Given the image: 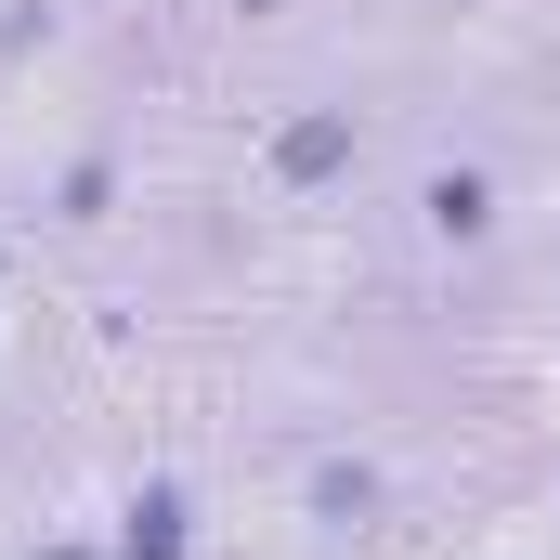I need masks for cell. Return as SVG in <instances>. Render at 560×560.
<instances>
[{
  "label": "cell",
  "instance_id": "cell-2",
  "mask_svg": "<svg viewBox=\"0 0 560 560\" xmlns=\"http://www.w3.org/2000/svg\"><path fill=\"white\" fill-rule=\"evenodd\" d=\"M196 535H209V522H196V495H183L170 469H143L131 495H118V535H105V560H196Z\"/></svg>",
  "mask_w": 560,
  "mask_h": 560
},
{
  "label": "cell",
  "instance_id": "cell-6",
  "mask_svg": "<svg viewBox=\"0 0 560 560\" xmlns=\"http://www.w3.org/2000/svg\"><path fill=\"white\" fill-rule=\"evenodd\" d=\"M39 39H52V0H13L0 13V52H39Z\"/></svg>",
  "mask_w": 560,
  "mask_h": 560
},
{
  "label": "cell",
  "instance_id": "cell-3",
  "mask_svg": "<svg viewBox=\"0 0 560 560\" xmlns=\"http://www.w3.org/2000/svg\"><path fill=\"white\" fill-rule=\"evenodd\" d=\"M418 222L443 235V248H482V235L509 222V196H495V170H469V156H456V170H430V183H418Z\"/></svg>",
  "mask_w": 560,
  "mask_h": 560
},
{
  "label": "cell",
  "instance_id": "cell-7",
  "mask_svg": "<svg viewBox=\"0 0 560 560\" xmlns=\"http://www.w3.org/2000/svg\"><path fill=\"white\" fill-rule=\"evenodd\" d=\"M39 560H105V548H39Z\"/></svg>",
  "mask_w": 560,
  "mask_h": 560
},
{
  "label": "cell",
  "instance_id": "cell-4",
  "mask_svg": "<svg viewBox=\"0 0 560 560\" xmlns=\"http://www.w3.org/2000/svg\"><path fill=\"white\" fill-rule=\"evenodd\" d=\"M300 509H313L326 535H365V522L392 509V482H378L365 456H313V469H300Z\"/></svg>",
  "mask_w": 560,
  "mask_h": 560
},
{
  "label": "cell",
  "instance_id": "cell-1",
  "mask_svg": "<svg viewBox=\"0 0 560 560\" xmlns=\"http://www.w3.org/2000/svg\"><path fill=\"white\" fill-rule=\"evenodd\" d=\"M352 156H365L352 105H300V118H275V143H261V183H275V196H326V183H352Z\"/></svg>",
  "mask_w": 560,
  "mask_h": 560
},
{
  "label": "cell",
  "instance_id": "cell-5",
  "mask_svg": "<svg viewBox=\"0 0 560 560\" xmlns=\"http://www.w3.org/2000/svg\"><path fill=\"white\" fill-rule=\"evenodd\" d=\"M118 209V156L92 143V156H66V183H52V222H105Z\"/></svg>",
  "mask_w": 560,
  "mask_h": 560
}]
</instances>
